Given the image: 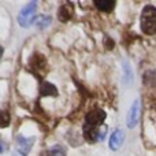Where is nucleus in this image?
I'll list each match as a JSON object with an SVG mask.
<instances>
[{"label":"nucleus","mask_w":156,"mask_h":156,"mask_svg":"<svg viewBox=\"0 0 156 156\" xmlns=\"http://www.w3.org/2000/svg\"><path fill=\"white\" fill-rule=\"evenodd\" d=\"M94 5L103 12H111L115 7V2H112V0H96Z\"/></svg>","instance_id":"obj_11"},{"label":"nucleus","mask_w":156,"mask_h":156,"mask_svg":"<svg viewBox=\"0 0 156 156\" xmlns=\"http://www.w3.org/2000/svg\"><path fill=\"white\" fill-rule=\"evenodd\" d=\"M40 94L43 97L45 96H58V89L55 88V85L49 82H43L40 88Z\"/></svg>","instance_id":"obj_10"},{"label":"nucleus","mask_w":156,"mask_h":156,"mask_svg":"<svg viewBox=\"0 0 156 156\" xmlns=\"http://www.w3.org/2000/svg\"><path fill=\"white\" fill-rule=\"evenodd\" d=\"M52 22V18L48 15H41L40 18L37 19V22H36V25H37L38 29H44V27H47L49 23Z\"/></svg>","instance_id":"obj_14"},{"label":"nucleus","mask_w":156,"mask_h":156,"mask_svg":"<svg viewBox=\"0 0 156 156\" xmlns=\"http://www.w3.org/2000/svg\"><path fill=\"white\" fill-rule=\"evenodd\" d=\"M3 149H4V147H3L2 141H0V154H2V152H3Z\"/></svg>","instance_id":"obj_16"},{"label":"nucleus","mask_w":156,"mask_h":156,"mask_svg":"<svg viewBox=\"0 0 156 156\" xmlns=\"http://www.w3.org/2000/svg\"><path fill=\"white\" fill-rule=\"evenodd\" d=\"M99 127H90L83 125V137L88 143H96L99 140Z\"/></svg>","instance_id":"obj_9"},{"label":"nucleus","mask_w":156,"mask_h":156,"mask_svg":"<svg viewBox=\"0 0 156 156\" xmlns=\"http://www.w3.org/2000/svg\"><path fill=\"white\" fill-rule=\"evenodd\" d=\"M123 70H125V82L130 83L133 80V73L132 69H130V65L127 62H123Z\"/></svg>","instance_id":"obj_15"},{"label":"nucleus","mask_w":156,"mask_h":156,"mask_svg":"<svg viewBox=\"0 0 156 156\" xmlns=\"http://www.w3.org/2000/svg\"><path fill=\"white\" fill-rule=\"evenodd\" d=\"M47 65L45 58L41 54H33V56L29 59V67L33 73H37V71H41Z\"/></svg>","instance_id":"obj_7"},{"label":"nucleus","mask_w":156,"mask_h":156,"mask_svg":"<svg viewBox=\"0 0 156 156\" xmlns=\"http://www.w3.org/2000/svg\"><path fill=\"white\" fill-rule=\"evenodd\" d=\"M141 30L145 34L156 33V8L154 5H145L141 12Z\"/></svg>","instance_id":"obj_1"},{"label":"nucleus","mask_w":156,"mask_h":156,"mask_svg":"<svg viewBox=\"0 0 156 156\" xmlns=\"http://www.w3.org/2000/svg\"><path fill=\"white\" fill-rule=\"evenodd\" d=\"M10 112L7 110H0V127H7L10 125Z\"/></svg>","instance_id":"obj_13"},{"label":"nucleus","mask_w":156,"mask_h":156,"mask_svg":"<svg viewBox=\"0 0 156 156\" xmlns=\"http://www.w3.org/2000/svg\"><path fill=\"white\" fill-rule=\"evenodd\" d=\"M123 140H125V133L121 129L115 130L110 138V148L112 151H118L122 147V144H123Z\"/></svg>","instance_id":"obj_8"},{"label":"nucleus","mask_w":156,"mask_h":156,"mask_svg":"<svg viewBox=\"0 0 156 156\" xmlns=\"http://www.w3.org/2000/svg\"><path fill=\"white\" fill-rule=\"evenodd\" d=\"M36 8H37V2H30L22 8L18 15V23L21 25V26L27 27L34 22Z\"/></svg>","instance_id":"obj_2"},{"label":"nucleus","mask_w":156,"mask_h":156,"mask_svg":"<svg viewBox=\"0 0 156 156\" xmlns=\"http://www.w3.org/2000/svg\"><path fill=\"white\" fill-rule=\"evenodd\" d=\"M41 156H66V148L62 145H55L47 149L45 152H43Z\"/></svg>","instance_id":"obj_12"},{"label":"nucleus","mask_w":156,"mask_h":156,"mask_svg":"<svg viewBox=\"0 0 156 156\" xmlns=\"http://www.w3.org/2000/svg\"><path fill=\"white\" fill-rule=\"evenodd\" d=\"M105 116H107V114H105L103 110H100V108L92 110L90 112H88V115H86L85 123L83 125L90 126V127H100L103 125V122H104Z\"/></svg>","instance_id":"obj_3"},{"label":"nucleus","mask_w":156,"mask_h":156,"mask_svg":"<svg viewBox=\"0 0 156 156\" xmlns=\"http://www.w3.org/2000/svg\"><path fill=\"white\" fill-rule=\"evenodd\" d=\"M140 110H141V103H140V100H136V101L133 103L132 108L129 110V114H127V126H129L130 129H133V127L138 123Z\"/></svg>","instance_id":"obj_5"},{"label":"nucleus","mask_w":156,"mask_h":156,"mask_svg":"<svg viewBox=\"0 0 156 156\" xmlns=\"http://www.w3.org/2000/svg\"><path fill=\"white\" fill-rule=\"evenodd\" d=\"M36 138L34 137H23L22 134H19L16 137V147H18L19 154H22L23 156H26L30 152V149L33 148V144H34Z\"/></svg>","instance_id":"obj_4"},{"label":"nucleus","mask_w":156,"mask_h":156,"mask_svg":"<svg viewBox=\"0 0 156 156\" xmlns=\"http://www.w3.org/2000/svg\"><path fill=\"white\" fill-rule=\"evenodd\" d=\"M74 15V4L71 2H66L63 3L59 7V11H58V18H59L60 22H67L73 18Z\"/></svg>","instance_id":"obj_6"}]
</instances>
